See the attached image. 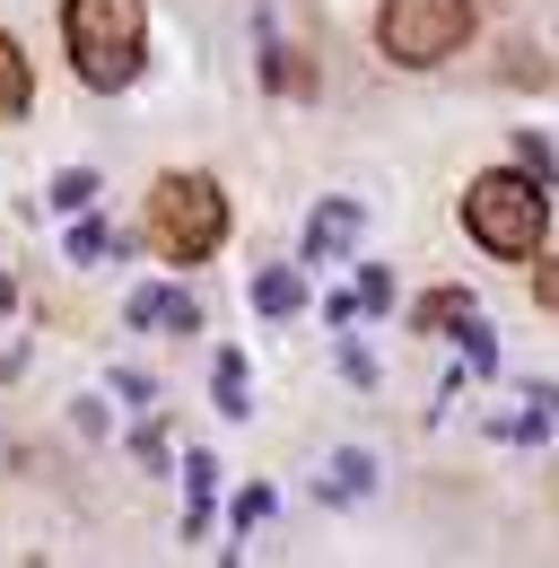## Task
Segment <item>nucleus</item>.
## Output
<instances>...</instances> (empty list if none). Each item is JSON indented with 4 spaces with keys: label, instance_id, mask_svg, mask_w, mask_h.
<instances>
[{
    "label": "nucleus",
    "instance_id": "9",
    "mask_svg": "<svg viewBox=\"0 0 559 568\" xmlns=\"http://www.w3.org/2000/svg\"><path fill=\"white\" fill-rule=\"evenodd\" d=\"M464 315H481V306H472V297H464V288H437V297H419V333H455V324H464Z\"/></svg>",
    "mask_w": 559,
    "mask_h": 568
},
{
    "label": "nucleus",
    "instance_id": "14",
    "mask_svg": "<svg viewBox=\"0 0 559 568\" xmlns=\"http://www.w3.org/2000/svg\"><path fill=\"white\" fill-rule=\"evenodd\" d=\"M455 342H464V367H472V376H489V367H498V342H489L481 315H464V333H455Z\"/></svg>",
    "mask_w": 559,
    "mask_h": 568
},
{
    "label": "nucleus",
    "instance_id": "18",
    "mask_svg": "<svg viewBox=\"0 0 559 568\" xmlns=\"http://www.w3.org/2000/svg\"><path fill=\"white\" fill-rule=\"evenodd\" d=\"M533 297H542V306H559V263H542V254H533Z\"/></svg>",
    "mask_w": 559,
    "mask_h": 568
},
{
    "label": "nucleus",
    "instance_id": "7",
    "mask_svg": "<svg viewBox=\"0 0 559 568\" xmlns=\"http://www.w3.org/2000/svg\"><path fill=\"white\" fill-rule=\"evenodd\" d=\"M376 490V464H367V446H342L333 464H324V498H367Z\"/></svg>",
    "mask_w": 559,
    "mask_h": 568
},
{
    "label": "nucleus",
    "instance_id": "10",
    "mask_svg": "<svg viewBox=\"0 0 559 568\" xmlns=\"http://www.w3.org/2000/svg\"><path fill=\"white\" fill-rule=\"evenodd\" d=\"M254 306H263V315H297V306H306V281H297V272H254Z\"/></svg>",
    "mask_w": 559,
    "mask_h": 568
},
{
    "label": "nucleus",
    "instance_id": "8",
    "mask_svg": "<svg viewBox=\"0 0 559 568\" xmlns=\"http://www.w3.org/2000/svg\"><path fill=\"white\" fill-rule=\"evenodd\" d=\"M27 97H35L27 53H18V36H0V123H18V114H27Z\"/></svg>",
    "mask_w": 559,
    "mask_h": 568
},
{
    "label": "nucleus",
    "instance_id": "3",
    "mask_svg": "<svg viewBox=\"0 0 559 568\" xmlns=\"http://www.w3.org/2000/svg\"><path fill=\"white\" fill-rule=\"evenodd\" d=\"M376 44L403 71H437V62H455L472 44V0H385L376 9Z\"/></svg>",
    "mask_w": 559,
    "mask_h": 568
},
{
    "label": "nucleus",
    "instance_id": "12",
    "mask_svg": "<svg viewBox=\"0 0 559 568\" xmlns=\"http://www.w3.org/2000/svg\"><path fill=\"white\" fill-rule=\"evenodd\" d=\"M114 245H123V236H114L105 219H88V211H79V227H70V263H105Z\"/></svg>",
    "mask_w": 559,
    "mask_h": 568
},
{
    "label": "nucleus",
    "instance_id": "6",
    "mask_svg": "<svg viewBox=\"0 0 559 568\" xmlns=\"http://www.w3.org/2000/svg\"><path fill=\"white\" fill-rule=\"evenodd\" d=\"M349 245H358V202H324L306 219V263H342Z\"/></svg>",
    "mask_w": 559,
    "mask_h": 568
},
{
    "label": "nucleus",
    "instance_id": "5",
    "mask_svg": "<svg viewBox=\"0 0 559 568\" xmlns=\"http://www.w3.org/2000/svg\"><path fill=\"white\" fill-rule=\"evenodd\" d=\"M123 324H132V333H157V324H166V333H202V306H193L184 288H132Z\"/></svg>",
    "mask_w": 559,
    "mask_h": 568
},
{
    "label": "nucleus",
    "instance_id": "4",
    "mask_svg": "<svg viewBox=\"0 0 559 568\" xmlns=\"http://www.w3.org/2000/svg\"><path fill=\"white\" fill-rule=\"evenodd\" d=\"M157 245H166V263H210L218 254V236H227V202H218V184L210 175H157Z\"/></svg>",
    "mask_w": 559,
    "mask_h": 568
},
{
    "label": "nucleus",
    "instance_id": "15",
    "mask_svg": "<svg viewBox=\"0 0 559 568\" xmlns=\"http://www.w3.org/2000/svg\"><path fill=\"white\" fill-rule=\"evenodd\" d=\"M516 166H533L542 184H559V158H551V141H542V132H516Z\"/></svg>",
    "mask_w": 559,
    "mask_h": 568
},
{
    "label": "nucleus",
    "instance_id": "11",
    "mask_svg": "<svg viewBox=\"0 0 559 568\" xmlns=\"http://www.w3.org/2000/svg\"><path fill=\"white\" fill-rule=\"evenodd\" d=\"M44 202H53V211H88V202H96V175H88V166H62V175H53V184H44Z\"/></svg>",
    "mask_w": 559,
    "mask_h": 568
},
{
    "label": "nucleus",
    "instance_id": "17",
    "mask_svg": "<svg viewBox=\"0 0 559 568\" xmlns=\"http://www.w3.org/2000/svg\"><path fill=\"white\" fill-rule=\"evenodd\" d=\"M263 516H272V490H236V525H245V534H254Z\"/></svg>",
    "mask_w": 559,
    "mask_h": 568
},
{
    "label": "nucleus",
    "instance_id": "13",
    "mask_svg": "<svg viewBox=\"0 0 559 568\" xmlns=\"http://www.w3.org/2000/svg\"><path fill=\"white\" fill-rule=\"evenodd\" d=\"M210 385H218V412H227V420H245V412H254V403H245V358H236V351L210 367Z\"/></svg>",
    "mask_w": 559,
    "mask_h": 568
},
{
    "label": "nucleus",
    "instance_id": "16",
    "mask_svg": "<svg viewBox=\"0 0 559 568\" xmlns=\"http://www.w3.org/2000/svg\"><path fill=\"white\" fill-rule=\"evenodd\" d=\"M358 297H367V306H394V272H385V263H367V272H358Z\"/></svg>",
    "mask_w": 559,
    "mask_h": 568
},
{
    "label": "nucleus",
    "instance_id": "2",
    "mask_svg": "<svg viewBox=\"0 0 559 568\" xmlns=\"http://www.w3.org/2000/svg\"><path fill=\"white\" fill-rule=\"evenodd\" d=\"M62 44H70V71L96 97H114L149 62V9L140 0H62Z\"/></svg>",
    "mask_w": 559,
    "mask_h": 568
},
{
    "label": "nucleus",
    "instance_id": "1",
    "mask_svg": "<svg viewBox=\"0 0 559 568\" xmlns=\"http://www.w3.org/2000/svg\"><path fill=\"white\" fill-rule=\"evenodd\" d=\"M464 227L498 263H533L542 254V227H551V184L533 166H489V175L464 184Z\"/></svg>",
    "mask_w": 559,
    "mask_h": 568
}]
</instances>
